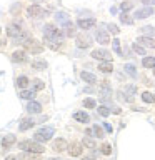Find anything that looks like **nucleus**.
<instances>
[{
    "label": "nucleus",
    "instance_id": "f257e3e1",
    "mask_svg": "<svg viewBox=\"0 0 155 160\" xmlns=\"http://www.w3.org/2000/svg\"><path fill=\"white\" fill-rule=\"evenodd\" d=\"M43 35H45V40H47V42H62L63 32L58 28H55L53 25H45Z\"/></svg>",
    "mask_w": 155,
    "mask_h": 160
},
{
    "label": "nucleus",
    "instance_id": "f03ea898",
    "mask_svg": "<svg viewBox=\"0 0 155 160\" xmlns=\"http://www.w3.org/2000/svg\"><path fill=\"white\" fill-rule=\"evenodd\" d=\"M22 150H25V152H30V153H42V152H45V147L42 143L38 142V140H23V142H20V145H18Z\"/></svg>",
    "mask_w": 155,
    "mask_h": 160
},
{
    "label": "nucleus",
    "instance_id": "7ed1b4c3",
    "mask_svg": "<svg viewBox=\"0 0 155 160\" xmlns=\"http://www.w3.org/2000/svg\"><path fill=\"white\" fill-rule=\"evenodd\" d=\"M53 135V128L52 127H43L35 132V140H38V142H48L50 138H52Z\"/></svg>",
    "mask_w": 155,
    "mask_h": 160
},
{
    "label": "nucleus",
    "instance_id": "20e7f679",
    "mask_svg": "<svg viewBox=\"0 0 155 160\" xmlns=\"http://www.w3.org/2000/svg\"><path fill=\"white\" fill-rule=\"evenodd\" d=\"M23 47L27 52H32V53H42L43 52V45L37 42V40H33V38H28L27 42L23 43Z\"/></svg>",
    "mask_w": 155,
    "mask_h": 160
},
{
    "label": "nucleus",
    "instance_id": "39448f33",
    "mask_svg": "<svg viewBox=\"0 0 155 160\" xmlns=\"http://www.w3.org/2000/svg\"><path fill=\"white\" fill-rule=\"evenodd\" d=\"M112 87H110V83H108V80H103L102 85H100V98L102 100H108L112 98Z\"/></svg>",
    "mask_w": 155,
    "mask_h": 160
},
{
    "label": "nucleus",
    "instance_id": "423d86ee",
    "mask_svg": "<svg viewBox=\"0 0 155 160\" xmlns=\"http://www.w3.org/2000/svg\"><path fill=\"white\" fill-rule=\"evenodd\" d=\"M92 57L93 58H97V60H112V55H110V52H107V50H102V48H98V50H93L92 52Z\"/></svg>",
    "mask_w": 155,
    "mask_h": 160
},
{
    "label": "nucleus",
    "instance_id": "0eeeda50",
    "mask_svg": "<svg viewBox=\"0 0 155 160\" xmlns=\"http://www.w3.org/2000/svg\"><path fill=\"white\" fill-rule=\"evenodd\" d=\"M152 13H153L152 5H147V7H143V8H138L137 12H135V17H137V18H147Z\"/></svg>",
    "mask_w": 155,
    "mask_h": 160
},
{
    "label": "nucleus",
    "instance_id": "6e6552de",
    "mask_svg": "<svg viewBox=\"0 0 155 160\" xmlns=\"http://www.w3.org/2000/svg\"><path fill=\"white\" fill-rule=\"evenodd\" d=\"M82 152H83L82 143L73 142V143H70V145H68V153L72 155V157H78V155H82Z\"/></svg>",
    "mask_w": 155,
    "mask_h": 160
},
{
    "label": "nucleus",
    "instance_id": "1a4fd4ad",
    "mask_svg": "<svg viewBox=\"0 0 155 160\" xmlns=\"http://www.w3.org/2000/svg\"><path fill=\"white\" fill-rule=\"evenodd\" d=\"M22 32H23L22 27H20V25H17V23L8 25V28H7V35H8V37H12V38H17Z\"/></svg>",
    "mask_w": 155,
    "mask_h": 160
},
{
    "label": "nucleus",
    "instance_id": "9d476101",
    "mask_svg": "<svg viewBox=\"0 0 155 160\" xmlns=\"http://www.w3.org/2000/svg\"><path fill=\"white\" fill-rule=\"evenodd\" d=\"M137 42L140 45H143V47H147V48H155V40L152 37H148V35H142V37H138Z\"/></svg>",
    "mask_w": 155,
    "mask_h": 160
},
{
    "label": "nucleus",
    "instance_id": "9b49d317",
    "mask_svg": "<svg viewBox=\"0 0 155 160\" xmlns=\"http://www.w3.org/2000/svg\"><path fill=\"white\" fill-rule=\"evenodd\" d=\"M90 45H92V42H90V37H87V35H78V37H77V47H80V48H88Z\"/></svg>",
    "mask_w": 155,
    "mask_h": 160
},
{
    "label": "nucleus",
    "instance_id": "f8f14e48",
    "mask_svg": "<svg viewBox=\"0 0 155 160\" xmlns=\"http://www.w3.org/2000/svg\"><path fill=\"white\" fill-rule=\"evenodd\" d=\"M27 13L30 15V17L37 18V17H42L43 10H42V7H38V5H30V7L27 8Z\"/></svg>",
    "mask_w": 155,
    "mask_h": 160
},
{
    "label": "nucleus",
    "instance_id": "ddd939ff",
    "mask_svg": "<svg viewBox=\"0 0 155 160\" xmlns=\"http://www.w3.org/2000/svg\"><path fill=\"white\" fill-rule=\"evenodd\" d=\"M77 25L80 28H83V30H88V28H92L95 25V20L93 18H80L77 22Z\"/></svg>",
    "mask_w": 155,
    "mask_h": 160
},
{
    "label": "nucleus",
    "instance_id": "4468645a",
    "mask_svg": "<svg viewBox=\"0 0 155 160\" xmlns=\"http://www.w3.org/2000/svg\"><path fill=\"white\" fill-rule=\"evenodd\" d=\"M52 148L55 150V152H63L65 148H68V145H67V142H65L63 138H57V140L53 142Z\"/></svg>",
    "mask_w": 155,
    "mask_h": 160
},
{
    "label": "nucleus",
    "instance_id": "2eb2a0df",
    "mask_svg": "<svg viewBox=\"0 0 155 160\" xmlns=\"http://www.w3.org/2000/svg\"><path fill=\"white\" fill-rule=\"evenodd\" d=\"M12 60L13 62H27V52H23V50H17V52L12 53Z\"/></svg>",
    "mask_w": 155,
    "mask_h": 160
},
{
    "label": "nucleus",
    "instance_id": "dca6fc26",
    "mask_svg": "<svg viewBox=\"0 0 155 160\" xmlns=\"http://www.w3.org/2000/svg\"><path fill=\"white\" fill-rule=\"evenodd\" d=\"M27 112L28 113H40L42 112V105H40L38 102H33L32 100V102L27 105Z\"/></svg>",
    "mask_w": 155,
    "mask_h": 160
},
{
    "label": "nucleus",
    "instance_id": "f3484780",
    "mask_svg": "<svg viewBox=\"0 0 155 160\" xmlns=\"http://www.w3.org/2000/svg\"><path fill=\"white\" fill-rule=\"evenodd\" d=\"M13 143H15V135H5V137L2 138V147L3 148L12 147Z\"/></svg>",
    "mask_w": 155,
    "mask_h": 160
},
{
    "label": "nucleus",
    "instance_id": "a211bd4d",
    "mask_svg": "<svg viewBox=\"0 0 155 160\" xmlns=\"http://www.w3.org/2000/svg\"><path fill=\"white\" fill-rule=\"evenodd\" d=\"M98 70H100V72H103V73H110L113 70V67H112V63H110L108 60H105V62H100Z\"/></svg>",
    "mask_w": 155,
    "mask_h": 160
},
{
    "label": "nucleus",
    "instance_id": "6ab92c4d",
    "mask_svg": "<svg viewBox=\"0 0 155 160\" xmlns=\"http://www.w3.org/2000/svg\"><path fill=\"white\" fill-rule=\"evenodd\" d=\"M97 42L102 43V45H107V43L110 42L108 33H107V32H98V33H97Z\"/></svg>",
    "mask_w": 155,
    "mask_h": 160
},
{
    "label": "nucleus",
    "instance_id": "aec40b11",
    "mask_svg": "<svg viewBox=\"0 0 155 160\" xmlns=\"http://www.w3.org/2000/svg\"><path fill=\"white\" fill-rule=\"evenodd\" d=\"M35 125V122L32 118H25V120H22V123H20V130L22 132H25V130H28V128H32Z\"/></svg>",
    "mask_w": 155,
    "mask_h": 160
},
{
    "label": "nucleus",
    "instance_id": "412c9836",
    "mask_svg": "<svg viewBox=\"0 0 155 160\" xmlns=\"http://www.w3.org/2000/svg\"><path fill=\"white\" fill-rule=\"evenodd\" d=\"M73 118L77 120V122L85 123V122H88V113H85V112H75L73 113Z\"/></svg>",
    "mask_w": 155,
    "mask_h": 160
},
{
    "label": "nucleus",
    "instance_id": "4be33fe9",
    "mask_svg": "<svg viewBox=\"0 0 155 160\" xmlns=\"http://www.w3.org/2000/svg\"><path fill=\"white\" fill-rule=\"evenodd\" d=\"M63 28H65V35L67 37H73L75 35V27H73V23H70V22H67V23H63Z\"/></svg>",
    "mask_w": 155,
    "mask_h": 160
},
{
    "label": "nucleus",
    "instance_id": "5701e85b",
    "mask_svg": "<svg viewBox=\"0 0 155 160\" xmlns=\"http://www.w3.org/2000/svg\"><path fill=\"white\" fill-rule=\"evenodd\" d=\"M142 65L145 68H155V57H145L142 60Z\"/></svg>",
    "mask_w": 155,
    "mask_h": 160
},
{
    "label": "nucleus",
    "instance_id": "b1692460",
    "mask_svg": "<svg viewBox=\"0 0 155 160\" xmlns=\"http://www.w3.org/2000/svg\"><path fill=\"white\" fill-rule=\"evenodd\" d=\"M80 77H82L85 82H88V83H95V82H97L95 75H93V73H90V72H82V73H80Z\"/></svg>",
    "mask_w": 155,
    "mask_h": 160
},
{
    "label": "nucleus",
    "instance_id": "393cba45",
    "mask_svg": "<svg viewBox=\"0 0 155 160\" xmlns=\"http://www.w3.org/2000/svg\"><path fill=\"white\" fill-rule=\"evenodd\" d=\"M32 67L35 70H45V68H47V62H45V60H33Z\"/></svg>",
    "mask_w": 155,
    "mask_h": 160
},
{
    "label": "nucleus",
    "instance_id": "a878e982",
    "mask_svg": "<svg viewBox=\"0 0 155 160\" xmlns=\"http://www.w3.org/2000/svg\"><path fill=\"white\" fill-rule=\"evenodd\" d=\"M20 97L25 98V100H33L35 90H22V92H20Z\"/></svg>",
    "mask_w": 155,
    "mask_h": 160
},
{
    "label": "nucleus",
    "instance_id": "bb28decb",
    "mask_svg": "<svg viewBox=\"0 0 155 160\" xmlns=\"http://www.w3.org/2000/svg\"><path fill=\"white\" fill-rule=\"evenodd\" d=\"M125 72H127L130 77H137V70H135V65H132V63H127L125 65Z\"/></svg>",
    "mask_w": 155,
    "mask_h": 160
},
{
    "label": "nucleus",
    "instance_id": "cd10ccee",
    "mask_svg": "<svg viewBox=\"0 0 155 160\" xmlns=\"http://www.w3.org/2000/svg\"><path fill=\"white\" fill-rule=\"evenodd\" d=\"M132 50L135 53H138V55H145V48H143V45H140L138 42H135L133 45H132Z\"/></svg>",
    "mask_w": 155,
    "mask_h": 160
},
{
    "label": "nucleus",
    "instance_id": "c85d7f7f",
    "mask_svg": "<svg viewBox=\"0 0 155 160\" xmlns=\"http://www.w3.org/2000/svg\"><path fill=\"white\" fill-rule=\"evenodd\" d=\"M142 100H143V102H147V103H153L155 97L150 92H142Z\"/></svg>",
    "mask_w": 155,
    "mask_h": 160
},
{
    "label": "nucleus",
    "instance_id": "c756f323",
    "mask_svg": "<svg viewBox=\"0 0 155 160\" xmlns=\"http://www.w3.org/2000/svg\"><path fill=\"white\" fill-rule=\"evenodd\" d=\"M17 85H18L20 88H25V87L28 85V78L25 77V75H22V77H18V78H17Z\"/></svg>",
    "mask_w": 155,
    "mask_h": 160
},
{
    "label": "nucleus",
    "instance_id": "7c9ffc66",
    "mask_svg": "<svg viewBox=\"0 0 155 160\" xmlns=\"http://www.w3.org/2000/svg\"><path fill=\"white\" fill-rule=\"evenodd\" d=\"M55 18H57V22H58V23H67V22H68L67 13H63V12L57 13V15H55Z\"/></svg>",
    "mask_w": 155,
    "mask_h": 160
},
{
    "label": "nucleus",
    "instance_id": "2f4dec72",
    "mask_svg": "<svg viewBox=\"0 0 155 160\" xmlns=\"http://www.w3.org/2000/svg\"><path fill=\"white\" fill-rule=\"evenodd\" d=\"M43 88H45V83L40 78H35L33 80V90L35 92H37V90H43Z\"/></svg>",
    "mask_w": 155,
    "mask_h": 160
},
{
    "label": "nucleus",
    "instance_id": "473e14b6",
    "mask_svg": "<svg viewBox=\"0 0 155 160\" xmlns=\"http://www.w3.org/2000/svg\"><path fill=\"white\" fill-rule=\"evenodd\" d=\"M142 33L143 35H148V37H153V35H155V28L150 27V25H147V27L142 28Z\"/></svg>",
    "mask_w": 155,
    "mask_h": 160
},
{
    "label": "nucleus",
    "instance_id": "72a5a7b5",
    "mask_svg": "<svg viewBox=\"0 0 155 160\" xmlns=\"http://www.w3.org/2000/svg\"><path fill=\"white\" fill-rule=\"evenodd\" d=\"M120 20H122L123 23H127V25H130V23H133V18L130 17L128 13H122V15H120Z\"/></svg>",
    "mask_w": 155,
    "mask_h": 160
},
{
    "label": "nucleus",
    "instance_id": "f704fd0d",
    "mask_svg": "<svg viewBox=\"0 0 155 160\" xmlns=\"http://www.w3.org/2000/svg\"><path fill=\"white\" fill-rule=\"evenodd\" d=\"M112 45H113V50H115V53H117V55H122V50H120V40H118V38L112 40Z\"/></svg>",
    "mask_w": 155,
    "mask_h": 160
},
{
    "label": "nucleus",
    "instance_id": "c9c22d12",
    "mask_svg": "<svg viewBox=\"0 0 155 160\" xmlns=\"http://www.w3.org/2000/svg\"><path fill=\"white\" fill-rule=\"evenodd\" d=\"M83 145H85V147H88V148H95V142L88 137V135L83 138Z\"/></svg>",
    "mask_w": 155,
    "mask_h": 160
},
{
    "label": "nucleus",
    "instance_id": "e433bc0d",
    "mask_svg": "<svg viewBox=\"0 0 155 160\" xmlns=\"http://www.w3.org/2000/svg\"><path fill=\"white\" fill-rule=\"evenodd\" d=\"M110 112H112V110H108V107H105V105H100L98 107V113L102 115V117H107Z\"/></svg>",
    "mask_w": 155,
    "mask_h": 160
},
{
    "label": "nucleus",
    "instance_id": "4c0bfd02",
    "mask_svg": "<svg viewBox=\"0 0 155 160\" xmlns=\"http://www.w3.org/2000/svg\"><path fill=\"white\" fill-rule=\"evenodd\" d=\"M92 130H93L95 137H98V138H102V137H103V132H102V127H100V125H95Z\"/></svg>",
    "mask_w": 155,
    "mask_h": 160
},
{
    "label": "nucleus",
    "instance_id": "58836bf2",
    "mask_svg": "<svg viewBox=\"0 0 155 160\" xmlns=\"http://www.w3.org/2000/svg\"><path fill=\"white\" fill-rule=\"evenodd\" d=\"M83 107L93 108V107H95V100H93V98H85V100H83Z\"/></svg>",
    "mask_w": 155,
    "mask_h": 160
},
{
    "label": "nucleus",
    "instance_id": "ea45409f",
    "mask_svg": "<svg viewBox=\"0 0 155 160\" xmlns=\"http://www.w3.org/2000/svg\"><path fill=\"white\" fill-rule=\"evenodd\" d=\"M100 150H102V153H105V155H110V153H112V147H110L108 143H103L102 147H100Z\"/></svg>",
    "mask_w": 155,
    "mask_h": 160
},
{
    "label": "nucleus",
    "instance_id": "a19ab883",
    "mask_svg": "<svg viewBox=\"0 0 155 160\" xmlns=\"http://www.w3.org/2000/svg\"><path fill=\"white\" fill-rule=\"evenodd\" d=\"M108 32H110V33H113V35H118V33H120V28L117 27V25L110 23V25H108Z\"/></svg>",
    "mask_w": 155,
    "mask_h": 160
},
{
    "label": "nucleus",
    "instance_id": "79ce46f5",
    "mask_svg": "<svg viewBox=\"0 0 155 160\" xmlns=\"http://www.w3.org/2000/svg\"><path fill=\"white\" fill-rule=\"evenodd\" d=\"M130 8H132V3H130V2H123V3H122V10H125V12H127V10H130Z\"/></svg>",
    "mask_w": 155,
    "mask_h": 160
},
{
    "label": "nucleus",
    "instance_id": "37998d69",
    "mask_svg": "<svg viewBox=\"0 0 155 160\" xmlns=\"http://www.w3.org/2000/svg\"><path fill=\"white\" fill-rule=\"evenodd\" d=\"M125 92H130V93H135V87H133V85H127V87H125Z\"/></svg>",
    "mask_w": 155,
    "mask_h": 160
},
{
    "label": "nucleus",
    "instance_id": "c03bdc74",
    "mask_svg": "<svg viewBox=\"0 0 155 160\" xmlns=\"http://www.w3.org/2000/svg\"><path fill=\"white\" fill-rule=\"evenodd\" d=\"M145 5H155V0H142Z\"/></svg>",
    "mask_w": 155,
    "mask_h": 160
},
{
    "label": "nucleus",
    "instance_id": "a18cd8bd",
    "mask_svg": "<svg viewBox=\"0 0 155 160\" xmlns=\"http://www.w3.org/2000/svg\"><path fill=\"white\" fill-rule=\"evenodd\" d=\"M105 130H107V132H112V125H108V123H105Z\"/></svg>",
    "mask_w": 155,
    "mask_h": 160
},
{
    "label": "nucleus",
    "instance_id": "49530a36",
    "mask_svg": "<svg viewBox=\"0 0 155 160\" xmlns=\"http://www.w3.org/2000/svg\"><path fill=\"white\" fill-rule=\"evenodd\" d=\"M112 112H113V113H120V112H122V110H120L118 107H115V108H112Z\"/></svg>",
    "mask_w": 155,
    "mask_h": 160
},
{
    "label": "nucleus",
    "instance_id": "de8ad7c7",
    "mask_svg": "<svg viewBox=\"0 0 155 160\" xmlns=\"http://www.w3.org/2000/svg\"><path fill=\"white\" fill-rule=\"evenodd\" d=\"M153 75H155V68H153Z\"/></svg>",
    "mask_w": 155,
    "mask_h": 160
},
{
    "label": "nucleus",
    "instance_id": "09e8293b",
    "mask_svg": "<svg viewBox=\"0 0 155 160\" xmlns=\"http://www.w3.org/2000/svg\"><path fill=\"white\" fill-rule=\"evenodd\" d=\"M0 33H2V28H0Z\"/></svg>",
    "mask_w": 155,
    "mask_h": 160
}]
</instances>
